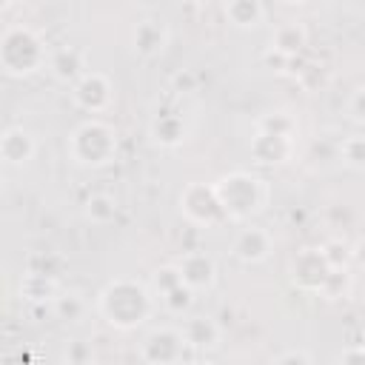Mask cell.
<instances>
[{
  "label": "cell",
  "instance_id": "cell-1",
  "mask_svg": "<svg viewBox=\"0 0 365 365\" xmlns=\"http://www.w3.org/2000/svg\"><path fill=\"white\" fill-rule=\"evenodd\" d=\"M92 126H94V140H89V129H86V126L77 129V134H75V143H86V146H89V148L80 151L77 157H80V163H94V165H100V163H106V160L111 157L114 137H111V131H109L106 126H100V123H92Z\"/></svg>",
  "mask_w": 365,
  "mask_h": 365
},
{
  "label": "cell",
  "instance_id": "cell-2",
  "mask_svg": "<svg viewBox=\"0 0 365 365\" xmlns=\"http://www.w3.org/2000/svg\"><path fill=\"white\" fill-rule=\"evenodd\" d=\"M303 40H305V35H303V29H297V26L283 29V32L277 35V46H280L283 52H294V49H300V46H303Z\"/></svg>",
  "mask_w": 365,
  "mask_h": 365
}]
</instances>
